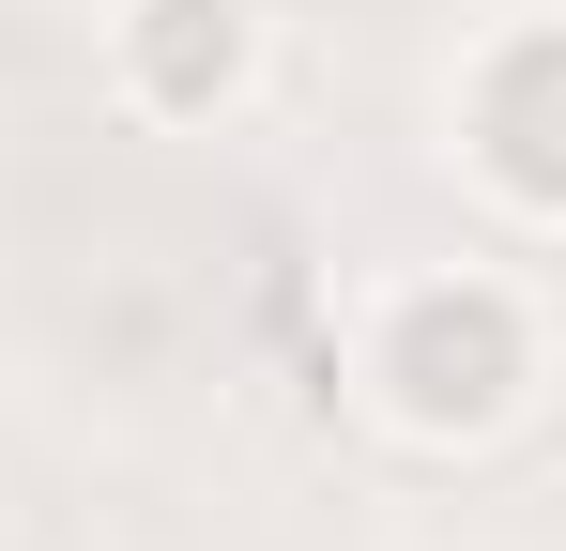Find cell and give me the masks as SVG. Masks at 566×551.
I'll return each mask as SVG.
<instances>
[{
    "mask_svg": "<svg viewBox=\"0 0 566 551\" xmlns=\"http://www.w3.org/2000/svg\"><path fill=\"white\" fill-rule=\"evenodd\" d=\"M536 383H552L536 291L490 276V261H429L398 291H368V322H353V398L398 445H490Z\"/></svg>",
    "mask_w": 566,
    "mask_h": 551,
    "instance_id": "1",
    "label": "cell"
},
{
    "mask_svg": "<svg viewBox=\"0 0 566 551\" xmlns=\"http://www.w3.org/2000/svg\"><path fill=\"white\" fill-rule=\"evenodd\" d=\"M460 169L505 215L566 230V15H521L460 62Z\"/></svg>",
    "mask_w": 566,
    "mask_h": 551,
    "instance_id": "2",
    "label": "cell"
},
{
    "mask_svg": "<svg viewBox=\"0 0 566 551\" xmlns=\"http://www.w3.org/2000/svg\"><path fill=\"white\" fill-rule=\"evenodd\" d=\"M107 92L138 123H230L261 92V0H123L107 15Z\"/></svg>",
    "mask_w": 566,
    "mask_h": 551,
    "instance_id": "3",
    "label": "cell"
}]
</instances>
